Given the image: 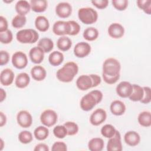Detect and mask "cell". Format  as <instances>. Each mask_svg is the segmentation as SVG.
I'll return each mask as SVG.
<instances>
[{
    "label": "cell",
    "mask_w": 151,
    "mask_h": 151,
    "mask_svg": "<svg viewBox=\"0 0 151 151\" xmlns=\"http://www.w3.org/2000/svg\"><path fill=\"white\" fill-rule=\"evenodd\" d=\"M137 6L147 15L151 14V1L150 0H137L136 1Z\"/></svg>",
    "instance_id": "37"
},
{
    "label": "cell",
    "mask_w": 151,
    "mask_h": 151,
    "mask_svg": "<svg viewBox=\"0 0 151 151\" xmlns=\"http://www.w3.org/2000/svg\"><path fill=\"white\" fill-rule=\"evenodd\" d=\"M27 22V18L25 16L17 15L12 20V25L15 28H21L23 27Z\"/></svg>",
    "instance_id": "35"
},
{
    "label": "cell",
    "mask_w": 151,
    "mask_h": 151,
    "mask_svg": "<svg viewBox=\"0 0 151 151\" xmlns=\"http://www.w3.org/2000/svg\"><path fill=\"white\" fill-rule=\"evenodd\" d=\"M104 146L103 140L100 137H94L88 143V148L91 151H101Z\"/></svg>",
    "instance_id": "26"
},
{
    "label": "cell",
    "mask_w": 151,
    "mask_h": 151,
    "mask_svg": "<svg viewBox=\"0 0 151 151\" xmlns=\"http://www.w3.org/2000/svg\"><path fill=\"white\" fill-rule=\"evenodd\" d=\"M57 48L62 51H67L72 46V41L70 38L66 36L60 37L57 41Z\"/></svg>",
    "instance_id": "29"
},
{
    "label": "cell",
    "mask_w": 151,
    "mask_h": 151,
    "mask_svg": "<svg viewBox=\"0 0 151 151\" xmlns=\"http://www.w3.org/2000/svg\"><path fill=\"white\" fill-rule=\"evenodd\" d=\"M123 149L121 135L118 130H116L114 135L109 138L107 144L108 151H122Z\"/></svg>",
    "instance_id": "8"
},
{
    "label": "cell",
    "mask_w": 151,
    "mask_h": 151,
    "mask_svg": "<svg viewBox=\"0 0 151 151\" xmlns=\"http://www.w3.org/2000/svg\"><path fill=\"white\" fill-rule=\"evenodd\" d=\"M30 82V77L26 73H21L18 74L15 78V86L19 88L27 87Z\"/></svg>",
    "instance_id": "23"
},
{
    "label": "cell",
    "mask_w": 151,
    "mask_h": 151,
    "mask_svg": "<svg viewBox=\"0 0 151 151\" xmlns=\"http://www.w3.org/2000/svg\"><path fill=\"white\" fill-rule=\"evenodd\" d=\"M55 13L60 18H68L72 13V6L66 2H60L55 6Z\"/></svg>",
    "instance_id": "14"
},
{
    "label": "cell",
    "mask_w": 151,
    "mask_h": 151,
    "mask_svg": "<svg viewBox=\"0 0 151 151\" xmlns=\"http://www.w3.org/2000/svg\"><path fill=\"white\" fill-rule=\"evenodd\" d=\"M44 52L39 47L32 48L29 52V56L31 61L35 64H40L44 58Z\"/></svg>",
    "instance_id": "17"
},
{
    "label": "cell",
    "mask_w": 151,
    "mask_h": 151,
    "mask_svg": "<svg viewBox=\"0 0 151 151\" xmlns=\"http://www.w3.org/2000/svg\"><path fill=\"white\" fill-rule=\"evenodd\" d=\"M70 24V34L69 35H77L80 31V25L75 21H68Z\"/></svg>",
    "instance_id": "43"
},
{
    "label": "cell",
    "mask_w": 151,
    "mask_h": 151,
    "mask_svg": "<svg viewBox=\"0 0 151 151\" xmlns=\"http://www.w3.org/2000/svg\"><path fill=\"white\" fill-rule=\"evenodd\" d=\"M37 46L40 47L45 53H47L53 49L54 42L50 38L44 37L38 41Z\"/></svg>",
    "instance_id": "31"
},
{
    "label": "cell",
    "mask_w": 151,
    "mask_h": 151,
    "mask_svg": "<svg viewBox=\"0 0 151 151\" xmlns=\"http://www.w3.org/2000/svg\"><path fill=\"white\" fill-rule=\"evenodd\" d=\"M8 21L3 16L0 17V32H4L8 30Z\"/></svg>",
    "instance_id": "47"
},
{
    "label": "cell",
    "mask_w": 151,
    "mask_h": 151,
    "mask_svg": "<svg viewBox=\"0 0 151 151\" xmlns=\"http://www.w3.org/2000/svg\"><path fill=\"white\" fill-rule=\"evenodd\" d=\"M78 71V65L73 61H69L58 70L56 76L59 81L63 83H69L74 79Z\"/></svg>",
    "instance_id": "2"
},
{
    "label": "cell",
    "mask_w": 151,
    "mask_h": 151,
    "mask_svg": "<svg viewBox=\"0 0 151 151\" xmlns=\"http://www.w3.org/2000/svg\"><path fill=\"white\" fill-rule=\"evenodd\" d=\"M113 6L118 11H124L128 6V1L127 0H113Z\"/></svg>",
    "instance_id": "41"
},
{
    "label": "cell",
    "mask_w": 151,
    "mask_h": 151,
    "mask_svg": "<svg viewBox=\"0 0 151 151\" xmlns=\"http://www.w3.org/2000/svg\"><path fill=\"white\" fill-rule=\"evenodd\" d=\"M116 130H117L113 125L110 124H106L101 127V134L104 137L109 139L114 135Z\"/></svg>",
    "instance_id": "34"
},
{
    "label": "cell",
    "mask_w": 151,
    "mask_h": 151,
    "mask_svg": "<svg viewBox=\"0 0 151 151\" xmlns=\"http://www.w3.org/2000/svg\"><path fill=\"white\" fill-rule=\"evenodd\" d=\"M13 40V35L12 31L8 29L4 32H0V41L4 44L10 43Z\"/></svg>",
    "instance_id": "40"
},
{
    "label": "cell",
    "mask_w": 151,
    "mask_h": 151,
    "mask_svg": "<svg viewBox=\"0 0 151 151\" xmlns=\"http://www.w3.org/2000/svg\"><path fill=\"white\" fill-rule=\"evenodd\" d=\"M111 113L115 116H121L126 111V106L120 100H116L111 102L110 106Z\"/></svg>",
    "instance_id": "20"
},
{
    "label": "cell",
    "mask_w": 151,
    "mask_h": 151,
    "mask_svg": "<svg viewBox=\"0 0 151 151\" xmlns=\"http://www.w3.org/2000/svg\"><path fill=\"white\" fill-rule=\"evenodd\" d=\"M107 118L106 111L103 109L95 110L90 117V122L93 126H99L103 123Z\"/></svg>",
    "instance_id": "13"
},
{
    "label": "cell",
    "mask_w": 151,
    "mask_h": 151,
    "mask_svg": "<svg viewBox=\"0 0 151 151\" xmlns=\"http://www.w3.org/2000/svg\"><path fill=\"white\" fill-rule=\"evenodd\" d=\"M9 61V53L4 50L0 51V65L1 66L6 65Z\"/></svg>",
    "instance_id": "46"
},
{
    "label": "cell",
    "mask_w": 151,
    "mask_h": 151,
    "mask_svg": "<svg viewBox=\"0 0 151 151\" xmlns=\"http://www.w3.org/2000/svg\"><path fill=\"white\" fill-rule=\"evenodd\" d=\"M57 114L51 109L44 110L40 116V120L42 124L46 127H51L54 126L57 122Z\"/></svg>",
    "instance_id": "6"
},
{
    "label": "cell",
    "mask_w": 151,
    "mask_h": 151,
    "mask_svg": "<svg viewBox=\"0 0 151 151\" xmlns=\"http://www.w3.org/2000/svg\"><path fill=\"white\" fill-rule=\"evenodd\" d=\"M64 60L63 54L58 51H54L48 56V61L52 66L60 65Z\"/></svg>",
    "instance_id": "27"
},
{
    "label": "cell",
    "mask_w": 151,
    "mask_h": 151,
    "mask_svg": "<svg viewBox=\"0 0 151 151\" xmlns=\"http://www.w3.org/2000/svg\"><path fill=\"white\" fill-rule=\"evenodd\" d=\"M132 84L126 81H121L116 86V91L117 94L122 98L129 97L132 93Z\"/></svg>",
    "instance_id": "11"
},
{
    "label": "cell",
    "mask_w": 151,
    "mask_h": 151,
    "mask_svg": "<svg viewBox=\"0 0 151 151\" xmlns=\"http://www.w3.org/2000/svg\"><path fill=\"white\" fill-rule=\"evenodd\" d=\"M16 38L18 42L22 44H33L39 38L38 33L33 29H23L17 32Z\"/></svg>",
    "instance_id": "4"
},
{
    "label": "cell",
    "mask_w": 151,
    "mask_h": 151,
    "mask_svg": "<svg viewBox=\"0 0 151 151\" xmlns=\"http://www.w3.org/2000/svg\"><path fill=\"white\" fill-rule=\"evenodd\" d=\"M137 120L140 125L148 127L151 126V113L149 111H143L139 113Z\"/></svg>",
    "instance_id": "30"
},
{
    "label": "cell",
    "mask_w": 151,
    "mask_h": 151,
    "mask_svg": "<svg viewBox=\"0 0 151 151\" xmlns=\"http://www.w3.org/2000/svg\"><path fill=\"white\" fill-rule=\"evenodd\" d=\"M74 54L78 58H84L91 52L90 45L86 42L82 41L76 44L74 48Z\"/></svg>",
    "instance_id": "12"
},
{
    "label": "cell",
    "mask_w": 151,
    "mask_h": 151,
    "mask_svg": "<svg viewBox=\"0 0 151 151\" xmlns=\"http://www.w3.org/2000/svg\"><path fill=\"white\" fill-rule=\"evenodd\" d=\"M34 135L36 139L38 140H44L48 137L49 135V130L46 126H40L35 129Z\"/></svg>",
    "instance_id": "32"
},
{
    "label": "cell",
    "mask_w": 151,
    "mask_h": 151,
    "mask_svg": "<svg viewBox=\"0 0 151 151\" xmlns=\"http://www.w3.org/2000/svg\"><path fill=\"white\" fill-rule=\"evenodd\" d=\"M4 2H6V3H10V2H12L13 1H3Z\"/></svg>",
    "instance_id": "53"
},
{
    "label": "cell",
    "mask_w": 151,
    "mask_h": 151,
    "mask_svg": "<svg viewBox=\"0 0 151 151\" xmlns=\"http://www.w3.org/2000/svg\"><path fill=\"white\" fill-rule=\"evenodd\" d=\"M144 94L143 98L140 101L143 104H149L151 101V90L148 86L143 87Z\"/></svg>",
    "instance_id": "42"
},
{
    "label": "cell",
    "mask_w": 151,
    "mask_h": 151,
    "mask_svg": "<svg viewBox=\"0 0 151 151\" xmlns=\"http://www.w3.org/2000/svg\"><path fill=\"white\" fill-rule=\"evenodd\" d=\"M19 141L22 144H28L32 142L33 139L32 134L27 130L21 131L18 134Z\"/></svg>",
    "instance_id": "36"
},
{
    "label": "cell",
    "mask_w": 151,
    "mask_h": 151,
    "mask_svg": "<svg viewBox=\"0 0 151 151\" xmlns=\"http://www.w3.org/2000/svg\"><path fill=\"white\" fill-rule=\"evenodd\" d=\"M52 32L54 34L64 36L70 34V24L68 21H57L52 26Z\"/></svg>",
    "instance_id": "9"
},
{
    "label": "cell",
    "mask_w": 151,
    "mask_h": 151,
    "mask_svg": "<svg viewBox=\"0 0 151 151\" xmlns=\"http://www.w3.org/2000/svg\"><path fill=\"white\" fill-rule=\"evenodd\" d=\"M31 74L33 79L40 81L45 79L47 76L45 69L41 65H35L31 70Z\"/></svg>",
    "instance_id": "21"
},
{
    "label": "cell",
    "mask_w": 151,
    "mask_h": 151,
    "mask_svg": "<svg viewBox=\"0 0 151 151\" xmlns=\"http://www.w3.org/2000/svg\"><path fill=\"white\" fill-rule=\"evenodd\" d=\"M67 130V135L73 136L76 134L78 132V126L73 122H67L64 124Z\"/></svg>",
    "instance_id": "38"
},
{
    "label": "cell",
    "mask_w": 151,
    "mask_h": 151,
    "mask_svg": "<svg viewBox=\"0 0 151 151\" xmlns=\"http://www.w3.org/2000/svg\"><path fill=\"white\" fill-rule=\"evenodd\" d=\"M34 150V151H48L49 147L45 143H40L35 146Z\"/></svg>",
    "instance_id": "49"
},
{
    "label": "cell",
    "mask_w": 151,
    "mask_h": 151,
    "mask_svg": "<svg viewBox=\"0 0 151 151\" xmlns=\"http://www.w3.org/2000/svg\"><path fill=\"white\" fill-rule=\"evenodd\" d=\"M77 87L81 90L86 91L93 87V81L90 75H81L76 80Z\"/></svg>",
    "instance_id": "15"
},
{
    "label": "cell",
    "mask_w": 151,
    "mask_h": 151,
    "mask_svg": "<svg viewBox=\"0 0 151 151\" xmlns=\"http://www.w3.org/2000/svg\"><path fill=\"white\" fill-rule=\"evenodd\" d=\"M17 120L21 127L28 128L32 123V117L28 111L21 110L17 114Z\"/></svg>",
    "instance_id": "10"
},
{
    "label": "cell",
    "mask_w": 151,
    "mask_h": 151,
    "mask_svg": "<svg viewBox=\"0 0 151 151\" xmlns=\"http://www.w3.org/2000/svg\"><path fill=\"white\" fill-rule=\"evenodd\" d=\"M53 134L58 139H63L67 135V130L64 125H58L54 128Z\"/></svg>",
    "instance_id": "39"
},
{
    "label": "cell",
    "mask_w": 151,
    "mask_h": 151,
    "mask_svg": "<svg viewBox=\"0 0 151 151\" xmlns=\"http://www.w3.org/2000/svg\"><path fill=\"white\" fill-rule=\"evenodd\" d=\"M0 94H0V102L1 103L5 99L6 94L5 91L2 88H0Z\"/></svg>",
    "instance_id": "51"
},
{
    "label": "cell",
    "mask_w": 151,
    "mask_h": 151,
    "mask_svg": "<svg viewBox=\"0 0 151 151\" xmlns=\"http://www.w3.org/2000/svg\"><path fill=\"white\" fill-rule=\"evenodd\" d=\"M79 19L84 24L89 25L96 22L98 19L97 12L90 7L81 8L78 11Z\"/></svg>",
    "instance_id": "5"
},
{
    "label": "cell",
    "mask_w": 151,
    "mask_h": 151,
    "mask_svg": "<svg viewBox=\"0 0 151 151\" xmlns=\"http://www.w3.org/2000/svg\"><path fill=\"white\" fill-rule=\"evenodd\" d=\"M90 76L93 81V87H97L98 85H99L101 83V77L99 76L97 74H90Z\"/></svg>",
    "instance_id": "48"
},
{
    "label": "cell",
    "mask_w": 151,
    "mask_h": 151,
    "mask_svg": "<svg viewBox=\"0 0 151 151\" xmlns=\"http://www.w3.org/2000/svg\"><path fill=\"white\" fill-rule=\"evenodd\" d=\"M4 141H3V140L2 139H1V140H0V150H2V149L4 147Z\"/></svg>",
    "instance_id": "52"
},
{
    "label": "cell",
    "mask_w": 151,
    "mask_h": 151,
    "mask_svg": "<svg viewBox=\"0 0 151 151\" xmlns=\"http://www.w3.org/2000/svg\"><path fill=\"white\" fill-rule=\"evenodd\" d=\"M15 8L18 15L25 16L31 9V5L27 1L20 0L16 3Z\"/></svg>",
    "instance_id": "22"
},
{
    "label": "cell",
    "mask_w": 151,
    "mask_h": 151,
    "mask_svg": "<svg viewBox=\"0 0 151 151\" xmlns=\"http://www.w3.org/2000/svg\"><path fill=\"white\" fill-rule=\"evenodd\" d=\"M29 4L31 9L35 12H44L48 6L46 0H31Z\"/></svg>",
    "instance_id": "24"
},
{
    "label": "cell",
    "mask_w": 151,
    "mask_h": 151,
    "mask_svg": "<svg viewBox=\"0 0 151 151\" xmlns=\"http://www.w3.org/2000/svg\"><path fill=\"white\" fill-rule=\"evenodd\" d=\"M110 37L113 38H120L124 35V28L119 23H113L110 24L107 29Z\"/></svg>",
    "instance_id": "16"
},
{
    "label": "cell",
    "mask_w": 151,
    "mask_h": 151,
    "mask_svg": "<svg viewBox=\"0 0 151 151\" xmlns=\"http://www.w3.org/2000/svg\"><path fill=\"white\" fill-rule=\"evenodd\" d=\"M103 96V93L100 90H94L90 91L82 97L80 103L81 109L86 111L92 110L97 104L101 101Z\"/></svg>",
    "instance_id": "3"
},
{
    "label": "cell",
    "mask_w": 151,
    "mask_h": 151,
    "mask_svg": "<svg viewBox=\"0 0 151 151\" xmlns=\"http://www.w3.org/2000/svg\"><path fill=\"white\" fill-rule=\"evenodd\" d=\"M91 3L97 8L100 9H103L106 8L107 6L109 4V1L108 0H94V1H91Z\"/></svg>",
    "instance_id": "45"
},
{
    "label": "cell",
    "mask_w": 151,
    "mask_h": 151,
    "mask_svg": "<svg viewBox=\"0 0 151 151\" xmlns=\"http://www.w3.org/2000/svg\"><path fill=\"white\" fill-rule=\"evenodd\" d=\"M14 80V73L9 68H5L1 72L0 81L2 85L8 86L12 84Z\"/></svg>",
    "instance_id": "19"
},
{
    "label": "cell",
    "mask_w": 151,
    "mask_h": 151,
    "mask_svg": "<svg viewBox=\"0 0 151 151\" xmlns=\"http://www.w3.org/2000/svg\"><path fill=\"white\" fill-rule=\"evenodd\" d=\"M6 117L5 114L2 112L0 111V126L2 127L6 124Z\"/></svg>",
    "instance_id": "50"
},
{
    "label": "cell",
    "mask_w": 151,
    "mask_h": 151,
    "mask_svg": "<svg viewBox=\"0 0 151 151\" xmlns=\"http://www.w3.org/2000/svg\"><path fill=\"white\" fill-rule=\"evenodd\" d=\"M132 93L129 98L131 101H140L143 96V88L142 87L138 84H132Z\"/></svg>",
    "instance_id": "28"
},
{
    "label": "cell",
    "mask_w": 151,
    "mask_h": 151,
    "mask_svg": "<svg viewBox=\"0 0 151 151\" xmlns=\"http://www.w3.org/2000/svg\"><path fill=\"white\" fill-rule=\"evenodd\" d=\"M35 26L38 31L41 32H45L50 27V23L45 17L40 15L35 18Z\"/></svg>",
    "instance_id": "25"
},
{
    "label": "cell",
    "mask_w": 151,
    "mask_h": 151,
    "mask_svg": "<svg viewBox=\"0 0 151 151\" xmlns=\"http://www.w3.org/2000/svg\"><path fill=\"white\" fill-rule=\"evenodd\" d=\"M99 31L94 27H88L84 32L83 36L84 38L87 41H92L96 40L99 36Z\"/></svg>",
    "instance_id": "33"
},
{
    "label": "cell",
    "mask_w": 151,
    "mask_h": 151,
    "mask_svg": "<svg viewBox=\"0 0 151 151\" xmlns=\"http://www.w3.org/2000/svg\"><path fill=\"white\" fill-rule=\"evenodd\" d=\"M12 65L17 69H23L28 64V58L27 55L22 51H17L12 56Z\"/></svg>",
    "instance_id": "7"
},
{
    "label": "cell",
    "mask_w": 151,
    "mask_h": 151,
    "mask_svg": "<svg viewBox=\"0 0 151 151\" xmlns=\"http://www.w3.org/2000/svg\"><path fill=\"white\" fill-rule=\"evenodd\" d=\"M51 150L52 151H65L67 150V146L64 142L58 141L52 145Z\"/></svg>",
    "instance_id": "44"
},
{
    "label": "cell",
    "mask_w": 151,
    "mask_h": 151,
    "mask_svg": "<svg viewBox=\"0 0 151 151\" xmlns=\"http://www.w3.org/2000/svg\"><path fill=\"white\" fill-rule=\"evenodd\" d=\"M124 140L127 145L130 146H136L140 143V136L139 134L135 131H128L124 136Z\"/></svg>",
    "instance_id": "18"
},
{
    "label": "cell",
    "mask_w": 151,
    "mask_h": 151,
    "mask_svg": "<svg viewBox=\"0 0 151 151\" xmlns=\"http://www.w3.org/2000/svg\"><path fill=\"white\" fill-rule=\"evenodd\" d=\"M121 65L120 62L114 58L106 59L103 64L102 77L104 82L109 84L116 83L120 78Z\"/></svg>",
    "instance_id": "1"
}]
</instances>
